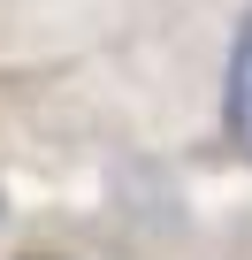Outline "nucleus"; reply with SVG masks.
<instances>
[{
    "mask_svg": "<svg viewBox=\"0 0 252 260\" xmlns=\"http://www.w3.org/2000/svg\"><path fill=\"white\" fill-rule=\"evenodd\" d=\"M222 122H229V146L252 161V16L229 46V77H222Z\"/></svg>",
    "mask_w": 252,
    "mask_h": 260,
    "instance_id": "1",
    "label": "nucleus"
},
{
    "mask_svg": "<svg viewBox=\"0 0 252 260\" xmlns=\"http://www.w3.org/2000/svg\"><path fill=\"white\" fill-rule=\"evenodd\" d=\"M0 222H8V199H0Z\"/></svg>",
    "mask_w": 252,
    "mask_h": 260,
    "instance_id": "2",
    "label": "nucleus"
},
{
    "mask_svg": "<svg viewBox=\"0 0 252 260\" xmlns=\"http://www.w3.org/2000/svg\"><path fill=\"white\" fill-rule=\"evenodd\" d=\"M31 260H54V252H31Z\"/></svg>",
    "mask_w": 252,
    "mask_h": 260,
    "instance_id": "3",
    "label": "nucleus"
}]
</instances>
